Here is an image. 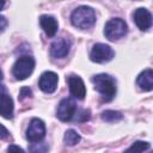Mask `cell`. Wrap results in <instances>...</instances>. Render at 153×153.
Here are the masks:
<instances>
[{
	"label": "cell",
	"mask_w": 153,
	"mask_h": 153,
	"mask_svg": "<svg viewBox=\"0 0 153 153\" xmlns=\"http://www.w3.org/2000/svg\"><path fill=\"white\" fill-rule=\"evenodd\" d=\"M7 25H8V22H7V19H6V17L0 16V33H2V32L6 30Z\"/></svg>",
	"instance_id": "7402d4cb"
},
{
	"label": "cell",
	"mask_w": 153,
	"mask_h": 153,
	"mask_svg": "<svg viewBox=\"0 0 153 153\" xmlns=\"http://www.w3.org/2000/svg\"><path fill=\"white\" fill-rule=\"evenodd\" d=\"M59 82V76L54 72H44L41 74L39 80H38V86L44 93H53L55 92Z\"/></svg>",
	"instance_id": "9c48e42d"
},
{
	"label": "cell",
	"mask_w": 153,
	"mask_h": 153,
	"mask_svg": "<svg viewBox=\"0 0 153 153\" xmlns=\"http://www.w3.org/2000/svg\"><path fill=\"white\" fill-rule=\"evenodd\" d=\"M76 114V103L72 98H63L57 106L56 116L62 122L71 121Z\"/></svg>",
	"instance_id": "52a82bcc"
},
{
	"label": "cell",
	"mask_w": 153,
	"mask_h": 153,
	"mask_svg": "<svg viewBox=\"0 0 153 153\" xmlns=\"http://www.w3.org/2000/svg\"><path fill=\"white\" fill-rule=\"evenodd\" d=\"M115 53L112 50V48L108 44L104 43H96L90 53V59L91 61L96 62V63H105L109 62L114 59Z\"/></svg>",
	"instance_id": "5b68a950"
},
{
	"label": "cell",
	"mask_w": 153,
	"mask_h": 153,
	"mask_svg": "<svg viewBox=\"0 0 153 153\" xmlns=\"http://www.w3.org/2000/svg\"><path fill=\"white\" fill-rule=\"evenodd\" d=\"M128 32L127 23L122 18H112L110 19L104 27V35L109 41H118L124 37Z\"/></svg>",
	"instance_id": "277c9868"
},
{
	"label": "cell",
	"mask_w": 153,
	"mask_h": 153,
	"mask_svg": "<svg viewBox=\"0 0 153 153\" xmlns=\"http://www.w3.org/2000/svg\"><path fill=\"white\" fill-rule=\"evenodd\" d=\"M71 22H72L73 26L78 27L80 30L90 29L96 23L94 10L90 6H79L72 12Z\"/></svg>",
	"instance_id": "7a4b0ae2"
},
{
	"label": "cell",
	"mask_w": 153,
	"mask_h": 153,
	"mask_svg": "<svg viewBox=\"0 0 153 153\" xmlns=\"http://www.w3.org/2000/svg\"><path fill=\"white\" fill-rule=\"evenodd\" d=\"M31 97H32V91H31L30 87L24 86V87L20 88V91H19V100H24V99L31 98Z\"/></svg>",
	"instance_id": "d6986e66"
},
{
	"label": "cell",
	"mask_w": 153,
	"mask_h": 153,
	"mask_svg": "<svg viewBox=\"0 0 153 153\" xmlns=\"http://www.w3.org/2000/svg\"><path fill=\"white\" fill-rule=\"evenodd\" d=\"M8 136H10L8 130H7L2 124H0V140H5V139H7Z\"/></svg>",
	"instance_id": "603a6c76"
},
{
	"label": "cell",
	"mask_w": 153,
	"mask_h": 153,
	"mask_svg": "<svg viewBox=\"0 0 153 153\" xmlns=\"http://www.w3.org/2000/svg\"><path fill=\"white\" fill-rule=\"evenodd\" d=\"M134 22L141 31H147L152 26V14L148 10L140 7L134 12Z\"/></svg>",
	"instance_id": "7c38bea8"
},
{
	"label": "cell",
	"mask_w": 153,
	"mask_h": 153,
	"mask_svg": "<svg viewBox=\"0 0 153 153\" xmlns=\"http://www.w3.org/2000/svg\"><path fill=\"white\" fill-rule=\"evenodd\" d=\"M45 136V124L39 118H32L29 123V127L26 129V139L35 143L41 142Z\"/></svg>",
	"instance_id": "8992f818"
},
{
	"label": "cell",
	"mask_w": 153,
	"mask_h": 153,
	"mask_svg": "<svg viewBox=\"0 0 153 153\" xmlns=\"http://www.w3.org/2000/svg\"><path fill=\"white\" fill-rule=\"evenodd\" d=\"M69 49H71V42L67 38H59L50 44L49 51L54 59H63L68 55Z\"/></svg>",
	"instance_id": "8fae6325"
},
{
	"label": "cell",
	"mask_w": 153,
	"mask_h": 153,
	"mask_svg": "<svg viewBox=\"0 0 153 153\" xmlns=\"http://www.w3.org/2000/svg\"><path fill=\"white\" fill-rule=\"evenodd\" d=\"M13 111H14L13 100L6 86L0 84V115L6 120H11L13 117Z\"/></svg>",
	"instance_id": "ba28073f"
},
{
	"label": "cell",
	"mask_w": 153,
	"mask_h": 153,
	"mask_svg": "<svg viewBox=\"0 0 153 153\" xmlns=\"http://www.w3.org/2000/svg\"><path fill=\"white\" fill-rule=\"evenodd\" d=\"M91 81L94 85V90L103 97L105 102H110L114 99L117 92V87H116V80L111 75L100 73L93 75L91 78Z\"/></svg>",
	"instance_id": "6da1fadb"
},
{
	"label": "cell",
	"mask_w": 153,
	"mask_h": 153,
	"mask_svg": "<svg viewBox=\"0 0 153 153\" xmlns=\"http://www.w3.org/2000/svg\"><path fill=\"white\" fill-rule=\"evenodd\" d=\"M102 120L109 123H114V122H118L123 118V115L120 111H115V110H105L102 112Z\"/></svg>",
	"instance_id": "2e32d148"
},
{
	"label": "cell",
	"mask_w": 153,
	"mask_h": 153,
	"mask_svg": "<svg viewBox=\"0 0 153 153\" xmlns=\"http://www.w3.org/2000/svg\"><path fill=\"white\" fill-rule=\"evenodd\" d=\"M151 145L147 141H135L130 145L129 148L124 151V153H142L147 149H149Z\"/></svg>",
	"instance_id": "9a60e30c"
},
{
	"label": "cell",
	"mask_w": 153,
	"mask_h": 153,
	"mask_svg": "<svg viewBox=\"0 0 153 153\" xmlns=\"http://www.w3.org/2000/svg\"><path fill=\"white\" fill-rule=\"evenodd\" d=\"M35 59L29 55H23L14 62L12 67V74L17 80H25L35 69Z\"/></svg>",
	"instance_id": "3957f363"
},
{
	"label": "cell",
	"mask_w": 153,
	"mask_h": 153,
	"mask_svg": "<svg viewBox=\"0 0 153 153\" xmlns=\"http://www.w3.org/2000/svg\"><path fill=\"white\" fill-rule=\"evenodd\" d=\"M7 153H25L24 149L17 145H10L7 148Z\"/></svg>",
	"instance_id": "ffe728a7"
},
{
	"label": "cell",
	"mask_w": 153,
	"mask_h": 153,
	"mask_svg": "<svg viewBox=\"0 0 153 153\" xmlns=\"http://www.w3.org/2000/svg\"><path fill=\"white\" fill-rule=\"evenodd\" d=\"M71 94L76 99H84L86 96V87L82 79L78 75H69L67 78Z\"/></svg>",
	"instance_id": "30bf717a"
},
{
	"label": "cell",
	"mask_w": 153,
	"mask_h": 153,
	"mask_svg": "<svg viewBox=\"0 0 153 153\" xmlns=\"http://www.w3.org/2000/svg\"><path fill=\"white\" fill-rule=\"evenodd\" d=\"M2 79H4V74H2V71L0 69V81H1Z\"/></svg>",
	"instance_id": "d4e9b609"
},
{
	"label": "cell",
	"mask_w": 153,
	"mask_h": 153,
	"mask_svg": "<svg viewBox=\"0 0 153 153\" xmlns=\"http://www.w3.org/2000/svg\"><path fill=\"white\" fill-rule=\"evenodd\" d=\"M63 141L67 146H75L80 141V135L74 130V129H68L65 133Z\"/></svg>",
	"instance_id": "e0dca14e"
},
{
	"label": "cell",
	"mask_w": 153,
	"mask_h": 153,
	"mask_svg": "<svg viewBox=\"0 0 153 153\" xmlns=\"http://www.w3.org/2000/svg\"><path fill=\"white\" fill-rule=\"evenodd\" d=\"M39 25L43 29V31L45 32V35L49 37L55 36V33L59 29L57 20L53 16H48V14H43L39 17Z\"/></svg>",
	"instance_id": "4fadbf2b"
},
{
	"label": "cell",
	"mask_w": 153,
	"mask_h": 153,
	"mask_svg": "<svg viewBox=\"0 0 153 153\" xmlns=\"http://www.w3.org/2000/svg\"><path fill=\"white\" fill-rule=\"evenodd\" d=\"M5 6V1H0V10H2Z\"/></svg>",
	"instance_id": "cb8c5ba5"
},
{
	"label": "cell",
	"mask_w": 153,
	"mask_h": 153,
	"mask_svg": "<svg viewBox=\"0 0 153 153\" xmlns=\"http://www.w3.org/2000/svg\"><path fill=\"white\" fill-rule=\"evenodd\" d=\"M136 84L142 91H147V92L152 91L153 90V71L148 68L141 72L137 75Z\"/></svg>",
	"instance_id": "5bb4252c"
},
{
	"label": "cell",
	"mask_w": 153,
	"mask_h": 153,
	"mask_svg": "<svg viewBox=\"0 0 153 153\" xmlns=\"http://www.w3.org/2000/svg\"><path fill=\"white\" fill-rule=\"evenodd\" d=\"M29 151H30V153H47L48 146L43 142H35L30 146Z\"/></svg>",
	"instance_id": "ac0fdd59"
},
{
	"label": "cell",
	"mask_w": 153,
	"mask_h": 153,
	"mask_svg": "<svg viewBox=\"0 0 153 153\" xmlns=\"http://www.w3.org/2000/svg\"><path fill=\"white\" fill-rule=\"evenodd\" d=\"M76 118H78V121H82V122H84V121H87V120L90 118V111H88V110H82V111L78 115Z\"/></svg>",
	"instance_id": "44dd1931"
}]
</instances>
